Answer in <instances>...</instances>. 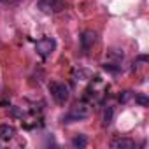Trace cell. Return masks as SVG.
I'll return each mask as SVG.
<instances>
[{"mask_svg": "<svg viewBox=\"0 0 149 149\" xmlns=\"http://www.w3.org/2000/svg\"><path fill=\"white\" fill-rule=\"evenodd\" d=\"M111 121H112V109L107 107V109L104 111V125H109Z\"/></svg>", "mask_w": 149, "mask_h": 149, "instance_id": "9c48e42d", "label": "cell"}, {"mask_svg": "<svg viewBox=\"0 0 149 149\" xmlns=\"http://www.w3.org/2000/svg\"><path fill=\"white\" fill-rule=\"evenodd\" d=\"M54 49H56V40L51 39V37H44V39L37 40V44H35V51H37L42 58H47L49 54H53Z\"/></svg>", "mask_w": 149, "mask_h": 149, "instance_id": "277c9868", "label": "cell"}, {"mask_svg": "<svg viewBox=\"0 0 149 149\" xmlns=\"http://www.w3.org/2000/svg\"><path fill=\"white\" fill-rule=\"evenodd\" d=\"M49 93H51V97L54 98V102L60 104V105H63V104L68 100V88H67L63 83L51 81V83H49Z\"/></svg>", "mask_w": 149, "mask_h": 149, "instance_id": "6da1fadb", "label": "cell"}, {"mask_svg": "<svg viewBox=\"0 0 149 149\" xmlns=\"http://www.w3.org/2000/svg\"><path fill=\"white\" fill-rule=\"evenodd\" d=\"M90 116V109L84 104H79L76 107H72L65 116H63V123H74V121H83Z\"/></svg>", "mask_w": 149, "mask_h": 149, "instance_id": "3957f363", "label": "cell"}, {"mask_svg": "<svg viewBox=\"0 0 149 149\" xmlns=\"http://www.w3.org/2000/svg\"><path fill=\"white\" fill-rule=\"evenodd\" d=\"M16 135V128L13 125H0V139L2 140H11Z\"/></svg>", "mask_w": 149, "mask_h": 149, "instance_id": "52a82bcc", "label": "cell"}, {"mask_svg": "<svg viewBox=\"0 0 149 149\" xmlns=\"http://www.w3.org/2000/svg\"><path fill=\"white\" fill-rule=\"evenodd\" d=\"M72 146L74 147H79V149L86 147L88 146V137L86 135H76V137L72 139Z\"/></svg>", "mask_w": 149, "mask_h": 149, "instance_id": "ba28073f", "label": "cell"}, {"mask_svg": "<svg viewBox=\"0 0 149 149\" xmlns=\"http://www.w3.org/2000/svg\"><path fill=\"white\" fill-rule=\"evenodd\" d=\"M111 147L112 149H133L135 142L132 139H116L111 142Z\"/></svg>", "mask_w": 149, "mask_h": 149, "instance_id": "8992f818", "label": "cell"}, {"mask_svg": "<svg viewBox=\"0 0 149 149\" xmlns=\"http://www.w3.org/2000/svg\"><path fill=\"white\" fill-rule=\"evenodd\" d=\"M130 97H132V91H123V97H119V100L121 102H126Z\"/></svg>", "mask_w": 149, "mask_h": 149, "instance_id": "7c38bea8", "label": "cell"}, {"mask_svg": "<svg viewBox=\"0 0 149 149\" xmlns=\"http://www.w3.org/2000/svg\"><path fill=\"white\" fill-rule=\"evenodd\" d=\"M79 42H81L83 51H90L95 46V42H97V33L93 30H84L81 33V37H79Z\"/></svg>", "mask_w": 149, "mask_h": 149, "instance_id": "5b68a950", "label": "cell"}, {"mask_svg": "<svg viewBox=\"0 0 149 149\" xmlns=\"http://www.w3.org/2000/svg\"><path fill=\"white\" fill-rule=\"evenodd\" d=\"M104 68H105V70H109V72H118V70H119V67H114L112 63H105V65H104Z\"/></svg>", "mask_w": 149, "mask_h": 149, "instance_id": "8fae6325", "label": "cell"}, {"mask_svg": "<svg viewBox=\"0 0 149 149\" xmlns=\"http://www.w3.org/2000/svg\"><path fill=\"white\" fill-rule=\"evenodd\" d=\"M135 102H137V104H140V105H144V107H147V105H149V100H147V97H146V95H137V97H135Z\"/></svg>", "mask_w": 149, "mask_h": 149, "instance_id": "30bf717a", "label": "cell"}, {"mask_svg": "<svg viewBox=\"0 0 149 149\" xmlns=\"http://www.w3.org/2000/svg\"><path fill=\"white\" fill-rule=\"evenodd\" d=\"M37 9L44 14H56L65 9V0H39Z\"/></svg>", "mask_w": 149, "mask_h": 149, "instance_id": "7a4b0ae2", "label": "cell"}]
</instances>
